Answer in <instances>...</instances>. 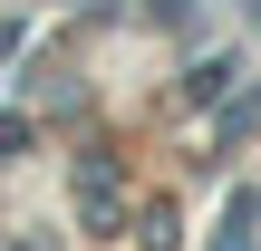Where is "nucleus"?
Wrapping results in <instances>:
<instances>
[{"instance_id": "1", "label": "nucleus", "mask_w": 261, "mask_h": 251, "mask_svg": "<svg viewBox=\"0 0 261 251\" xmlns=\"http://www.w3.org/2000/svg\"><path fill=\"white\" fill-rule=\"evenodd\" d=\"M77 203H87V222H116V203H126V193H116V174H107V164H87V174H77Z\"/></svg>"}, {"instance_id": "2", "label": "nucleus", "mask_w": 261, "mask_h": 251, "mask_svg": "<svg viewBox=\"0 0 261 251\" xmlns=\"http://www.w3.org/2000/svg\"><path fill=\"white\" fill-rule=\"evenodd\" d=\"M10 155H29V126H19V116H0V164H10Z\"/></svg>"}]
</instances>
